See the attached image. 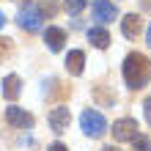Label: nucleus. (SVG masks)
<instances>
[{"label":"nucleus","mask_w":151,"mask_h":151,"mask_svg":"<svg viewBox=\"0 0 151 151\" xmlns=\"http://www.w3.org/2000/svg\"><path fill=\"white\" fill-rule=\"evenodd\" d=\"M124 80H127V85L132 91L146 88L151 80V60L140 52H129L127 60H124Z\"/></svg>","instance_id":"nucleus-1"},{"label":"nucleus","mask_w":151,"mask_h":151,"mask_svg":"<svg viewBox=\"0 0 151 151\" xmlns=\"http://www.w3.org/2000/svg\"><path fill=\"white\" fill-rule=\"evenodd\" d=\"M80 127H83V132L88 137H102L104 132H107V121H104V115L99 110H83Z\"/></svg>","instance_id":"nucleus-2"},{"label":"nucleus","mask_w":151,"mask_h":151,"mask_svg":"<svg viewBox=\"0 0 151 151\" xmlns=\"http://www.w3.org/2000/svg\"><path fill=\"white\" fill-rule=\"evenodd\" d=\"M41 11H39V6L36 3H25L19 8V14H17V22H19V28L22 30H28V33H36L41 30Z\"/></svg>","instance_id":"nucleus-3"},{"label":"nucleus","mask_w":151,"mask_h":151,"mask_svg":"<svg viewBox=\"0 0 151 151\" xmlns=\"http://www.w3.org/2000/svg\"><path fill=\"white\" fill-rule=\"evenodd\" d=\"M137 135V121L135 118H118L113 124V137L118 140V143H124V140H132Z\"/></svg>","instance_id":"nucleus-4"},{"label":"nucleus","mask_w":151,"mask_h":151,"mask_svg":"<svg viewBox=\"0 0 151 151\" xmlns=\"http://www.w3.org/2000/svg\"><path fill=\"white\" fill-rule=\"evenodd\" d=\"M6 121L11 124V127L17 129H25V127H33V115L30 113H25L22 107H17V104H11V107H6Z\"/></svg>","instance_id":"nucleus-5"},{"label":"nucleus","mask_w":151,"mask_h":151,"mask_svg":"<svg viewBox=\"0 0 151 151\" xmlns=\"http://www.w3.org/2000/svg\"><path fill=\"white\" fill-rule=\"evenodd\" d=\"M118 17V8H115L110 0H93V19L99 22H113Z\"/></svg>","instance_id":"nucleus-6"},{"label":"nucleus","mask_w":151,"mask_h":151,"mask_svg":"<svg viewBox=\"0 0 151 151\" xmlns=\"http://www.w3.org/2000/svg\"><path fill=\"white\" fill-rule=\"evenodd\" d=\"M69 121H72V113H69V107H55L50 113V127H52V132H66L69 129Z\"/></svg>","instance_id":"nucleus-7"},{"label":"nucleus","mask_w":151,"mask_h":151,"mask_svg":"<svg viewBox=\"0 0 151 151\" xmlns=\"http://www.w3.org/2000/svg\"><path fill=\"white\" fill-rule=\"evenodd\" d=\"M83 69H85V52L83 50H72L66 55V72L74 74V77H80V74H83Z\"/></svg>","instance_id":"nucleus-8"},{"label":"nucleus","mask_w":151,"mask_h":151,"mask_svg":"<svg viewBox=\"0 0 151 151\" xmlns=\"http://www.w3.org/2000/svg\"><path fill=\"white\" fill-rule=\"evenodd\" d=\"M44 41L52 52H60L63 50V41H66V30L63 28H47L44 30Z\"/></svg>","instance_id":"nucleus-9"},{"label":"nucleus","mask_w":151,"mask_h":151,"mask_svg":"<svg viewBox=\"0 0 151 151\" xmlns=\"http://www.w3.org/2000/svg\"><path fill=\"white\" fill-rule=\"evenodd\" d=\"M19 93H22V80L17 77V74H8V77L3 80V96H6L8 102H14Z\"/></svg>","instance_id":"nucleus-10"},{"label":"nucleus","mask_w":151,"mask_h":151,"mask_svg":"<svg viewBox=\"0 0 151 151\" xmlns=\"http://www.w3.org/2000/svg\"><path fill=\"white\" fill-rule=\"evenodd\" d=\"M121 33H124L127 39H135L137 33H140V17H137V14H127V17L121 19Z\"/></svg>","instance_id":"nucleus-11"},{"label":"nucleus","mask_w":151,"mask_h":151,"mask_svg":"<svg viewBox=\"0 0 151 151\" xmlns=\"http://www.w3.org/2000/svg\"><path fill=\"white\" fill-rule=\"evenodd\" d=\"M88 41H91L96 50H107L110 47V33L104 28H91L88 30Z\"/></svg>","instance_id":"nucleus-12"},{"label":"nucleus","mask_w":151,"mask_h":151,"mask_svg":"<svg viewBox=\"0 0 151 151\" xmlns=\"http://www.w3.org/2000/svg\"><path fill=\"white\" fill-rule=\"evenodd\" d=\"M129 143H132V151H151V140L146 135H135Z\"/></svg>","instance_id":"nucleus-13"},{"label":"nucleus","mask_w":151,"mask_h":151,"mask_svg":"<svg viewBox=\"0 0 151 151\" xmlns=\"http://www.w3.org/2000/svg\"><path fill=\"white\" fill-rule=\"evenodd\" d=\"M63 8H66V14L77 17V14L85 8V0H63Z\"/></svg>","instance_id":"nucleus-14"},{"label":"nucleus","mask_w":151,"mask_h":151,"mask_svg":"<svg viewBox=\"0 0 151 151\" xmlns=\"http://www.w3.org/2000/svg\"><path fill=\"white\" fill-rule=\"evenodd\" d=\"M39 11H41V17H44V14H47V17H55V11H58V3H55V0H41Z\"/></svg>","instance_id":"nucleus-15"},{"label":"nucleus","mask_w":151,"mask_h":151,"mask_svg":"<svg viewBox=\"0 0 151 151\" xmlns=\"http://www.w3.org/2000/svg\"><path fill=\"white\" fill-rule=\"evenodd\" d=\"M8 55V39H0V60Z\"/></svg>","instance_id":"nucleus-16"},{"label":"nucleus","mask_w":151,"mask_h":151,"mask_svg":"<svg viewBox=\"0 0 151 151\" xmlns=\"http://www.w3.org/2000/svg\"><path fill=\"white\" fill-rule=\"evenodd\" d=\"M143 110H146V121L151 124V96H148V99L143 102Z\"/></svg>","instance_id":"nucleus-17"},{"label":"nucleus","mask_w":151,"mask_h":151,"mask_svg":"<svg viewBox=\"0 0 151 151\" xmlns=\"http://www.w3.org/2000/svg\"><path fill=\"white\" fill-rule=\"evenodd\" d=\"M47 151H69V148H66V146H63V143H52V146H50V148H47Z\"/></svg>","instance_id":"nucleus-18"},{"label":"nucleus","mask_w":151,"mask_h":151,"mask_svg":"<svg viewBox=\"0 0 151 151\" xmlns=\"http://www.w3.org/2000/svg\"><path fill=\"white\" fill-rule=\"evenodd\" d=\"M146 44L151 47V25H148V33H146Z\"/></svg>","instance_id":"nucleus-19"},{"label":"nucleus","mask_w":151,"mask_h":151,"mask_svg":"<svg viewBox=\"0 0 151 151\" xmlns=\"http://www.w3.org/2000/svg\"><path fill=\"white\" fill-rule=\"evenodd\" d=\"M102 151H118V148H115V146H104Z\"/></svg>","instance_id":"nucleus-20"},{"label":"nucleus","mask_w":151,"mask_h":151,"mask_svg":"<svg viewBox=\"0 0 151 151\" xmlns=\"http://www.w3.org/2000/svg\"><path fill=\"white\" fill-rule=\"evenodd\" d=\"M3 22H6V17H3V11H0V28H3Z\"/></svg>","instance_id":"nucleus-21"}]
</instances>
